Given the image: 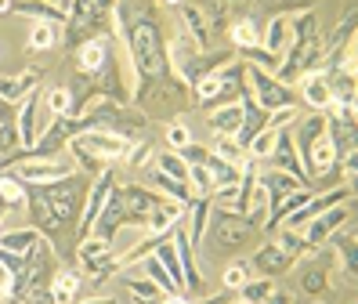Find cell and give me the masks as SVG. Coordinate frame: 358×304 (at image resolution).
I'll return each instance as SVG.
<instances>
[{"mask_svg": "<svg viewBox=\"0 0 358 304\" xmlns=\"http://www.w3.org/2000/svg\"><path fill=\"white\" fill-rule=\"evenodd\" d=\"M250 188H253V167L247 170V185H242L239 199H235V206H239V211H250Z\"/></svg>", "mask_w": 358, "mask_h": 304, "instance_id": "44", "label": "cell"}, {"mask_svg": "<svg viewBox=\"0 0 358 304\" xmlns=\"http://www.w3.org/2000/svg\"><path fill=\"white\" fill-rule=\"evenodd\" d=\"M250 76H253V87L260 94V102H265V109H286L289 105V94L275 84L271 76H265L260 69H250Z\"/></svg>", "mask_w": 358, "mask_h": 304, "instance_id": "8", "label": "cell"}, {"mask_svg": "<svg viewBox=\"0 0 358 304\" xmlns=\"http://www.w3.org/2000/svg\"><path fill=\"white\" fill-rule=\"evenodd\" d=\"M163 170H167V174H174L177 181L185 178V163H181V159H177V156H163Z\"/></svg>", "mask_w": 358, "mask_h": 304, "instance_id": "47", "label": "cell"}, {"mask_svg": "<svg viewBox=\"0 0 358 304\" xmlns=\"http://www.w3.org/2000/svg\"><path fill=\"white\" fill-rule=\"evenodd\" d=\"M80 253H84V261H102L105 253H109V243L105 239H84V247H80Z\"/></svg>", "mask_w": 358, "mask_h": 304, "instance_id": "30", "label": "cell"}, {"mask_svg": "<svg viewBox=\"0 0 358 304\" xmlns=\"http://www.w3.org/2000/svg\"><path fill=\"white\" fill-rule=\"evenodd\" d=\"M174 221H181V214L174 211V206H156L152 211V221H149V232H152V239H159L163 232H167Z\"/></svg>", "mask_w": 358, "mask_h": 304, "instance_id": "23", "label": "cell"}, {"mask_svg": "<svg viewBox=\"0 0 358 304\" xmlns=\"http://www.w3.org/2000/svg\"><path fill=\"white\" fill-rule=\"evenodd\" d=\"M76 286H80V276H76L73 268L58 271L55 283H51V301H55V304H69V301H73V294H76Z\"/></svg>", "mask_w": 358, "mask_h": 304, "instance_id": "15", "label": "cell"}, {"mask_svg": "<svg viewBox=\"0 0 358 304\" xmlns=\"http://www.w3.org/2000/svg\"><path fill=\"white\" fill-rule=\"evenodd\" d=\"M80 149H91V156H123L127 152V141L123 138H105V134H87L76 141Z\"/></svg>", "mask_w": 358, "mask_h": 304, "instance_id": "10", "label": "cell"}, {"mask_svg": "<svg viewBox=\"0 0 358 304\" xmlns=\"http://www.w3.org/2000/svg\"><path fill=\"white\" fill-rule=\"evenodd\" d=\"M138 105L149 116H170L177 105H181V84H170V80H149L138 91Z\"/></svg>", "mask_w": 358, "mask_h": 304, "instance_id": "2", "label": "cell"}, {"mask_svg": "<svg viewBox=\"0 0 358 304\" xmlns=\"http://www.w3.org/2000/svg\"><path fill=\"white\" fill-rule=\"evenodd\" d=\"M8 304H19V301H8Z\"/></svg>", "mask_w": 358, "mask_h": 304, "instance_id": "57", "label": "cell"}, {"mask_svg": "<svg viewBox=\"0 0 358 304\" xmlns=\"http://www.w3.org/2000/svg\"><path fill=\"white\" fill-rule=\"evenodd\" d=\"M203 225H206V203H195V232H192V243L203 239Z\"/></svg>", "mask_w": 358, "mask_h": 304, "instance_id": "46", "label": "cell"}, {"mask_svg": "<svg viewBox=\"0 0 358 304\" xmlns=\"http://www.w3.org/2000/svg\"><path fill=\"white\" fill-rule=\"evenodd\" d=\"M33 239H37V232H0V250L8 253H26L33 247Z\"/></svg>", "mask_w": 358, "mask_h": 304, "instance_id": "21", "label": "cell"}, {"mask_svg": "<svg viewBox=\"0 0 358 304\" xmlns=\"http://www.w3.org/2000/svg\"><path fill=\"white\" fill-rule=\"evenodd\" d=\"M181 15H185V22L192 26V33H195V44H210V29H206V22H203V15L195 11V8H188V4H181Z\"/></svg>", "mask_w": 358, "mask_h": 304, "instance_id": "25", "label": "cell"}, {"mask_svg": "<svg viewBox=\"0 0 358 304\" xmlns=\"http://www.w3.org/2000/svg\"><path fill=\"white\" fill-rule=\"evenodd\" d=\"M47 98H51V109H55L58 116H65V113H69V109H73V94L65 91V87H55L51 94H47Z\"/></svg>", "mask_w": 358, "mask_h": 304, "instance_id": "35", "label": "cell"}, {"mask_svg": "<svg viewBox=\"0 0 358 304\" xmlns=\"http://www.w3.org/2000/svg\"><path fill=\"white\" fill-rule=\"evenodd\" d=\"M289 253L286 250H279V247H265V250H257V258H253V265L265 271V276H279V271H286L289 268Z\"/></svg>", "mask_w": 358, "mask_h": 304, "instance_id": "11", "label": "cell"}, {"mask_svg": "<svg viewBox=\"0 0 358 304\" xmlns=\"http://www.w3.org/2000/svg\"><path fill=\"white\" fill-rule=\"evenodd\" d=\"M0 199H4V203H22L19 181H15V178H4V181H0Z\"/></svg>", "mask_w": 358, "mask_h": 304, "instance_id": "39", "label": "cell"}, {"mask_svg": "<svg viewBox=\"0 0 358 304\" xmlns=\"http://www.w3.org/2000/svg\"><path fill=\"white\" fill-rule=\"evenodd\" d=\"M170 58H174V66H181V69L192 66V40H188L185 33H177V37L170 40Z\"/></svg>", "mask_w": 358, "mask_h": 304, "instance_id": "24", "label": "cell"}, {"mask_svg": "<svg viewBox=\"0 0 358 304\" xmlns=\"http://www.w3.org/2000/svg\"><path fill=\"white\" fill-rule=\"evenodd\" d=\"M271 159H275V163H279L283 170L301 174L297 159H293V141H289V134H279V141H275V152H271Z\"/></svg>", "mask_w": 358, "mask_h": 304, "instance_id": "22", "label": "cell"}, {"mask_svg": "<svg viewBox=\"0 0 358 304\" xmlns=\"http://www.w3.org/2000/svg\"><path fill=\"white\" fill-rule=\"evenodd\" d=\"M19 174H22L26 181L47 185V181H62V178H65V167H58V163H26Z\"/></svg>", "mask_w": 358, "mask_h": 304, "instance_id": "14", "label": "cell"}, {"mask_svg": "<svg viewBox=\"0 0 358 304\" xmlns=\"http://www.w3.org/2000/svg\"><path fill=\"white\" fill-rule=\"evenodd\" d=\"M37 80H40V69H29V73L15 76V80H0V98H4V102H19V98H26V91L37 84Z\"/></svg>", "mask_w": 358, "mask_h": 304, "instance_id": "12", "label": "cell"}, {"mask_svg": "<svg viewBox=\"0 0 358 304\" xmlns=\"http://www.w3.org/2000/svg\"><path fill=\"white\" fill-rule=\"evenodd\" d=\"M260 185L271 188V199H286V196H293V192L304 188L301 181H293L289 174H265V178H260Z\"/></svg>", "mask_w": 358, "mask_h": 304, "instance_id": "19", "label": "cell"}, {"mask_svg": "<svg viewBox=\"0 0 358 304\" xmlns=\"http://www.w3.org/2000/svg\"><path fill=\"white\" fill-rule=\"evenodd\" d=\"M268 294H271V286H268V283H253V286H247V297H242V301H250V304H253V301H265Z\"/></svg>", "mask_w": 358, "mask_h": 304, "instance_id": "48", "label": "cell"}, {"mask_svg": "<svg viewBox=\"0 0 358 304\" xmlns=\"http://www.w3.org/2000/svg\"><path fill=\"white\" fill-rule=\"evenodd\" d=\"M40 192H44V199L51 203V211L62 225H69L76 217V211H80V185L76 181H55L51 188H40Z\"/></svg>", "mask_w": 358, "mask_h": 304, "instance_id": "4", "label": "cell"}, {"mask_svg": "<svg viewBox=\"0 0 358 304\" xmlns=\"http://www.w3.org/2000/svg\"><path fill=\"white\" fill-rule=\"evenodd\" d=\"M0 113H8V102L4 98H0Z\"/></svg>", "mask_w": 358, "mask_h": 304, "instance_id": "55", "label": "cell"}, {"mask_svg": "<svg viewBox=\"0 0 358 304\" xmlns=\"http://www.w3.org/2000/svg\"><path fill=\"white\" fill-rule=\"evenodd\" d=\"M232 40H235L239 47H253V44H257V26H253V22H239V26L232 29Z\"/></svg>", "mask_w": 358, "mask_h": 304, "instance_id": "34", "label": "cell"}, {"mask_svg": "<svg viewBox=\"0 0 358 304\" xmlns=\"http://www.w3.org/2000/svg\"><path fill=\"white\" fill-rule=\"evenodd\" d=\"M149 271H152V279H156L167 294H177V283L167 276V271H163V265H159V261H149Z\"/></svg>", "mask_w": 358, "mask_h": 304, "instance_id": "37", "label": "cell"}, {"mask_svg": "<svg viewBox=\"0 0 358 304\" xmlns=\"http://www.w3.org/2000/svg\"><path fill=\"white\" fill-rule=\"evenodd\" d=\"M239 304H250V301H239Z\"/></svg>", "mask_w": 358, "mask_h": 304, "instance_id": "56", "label": "cell"}, {"mask_svg": "<svg viewBox=\"0 0 358 304\" xmlns=\"http://www.w3.org/2000/svg\"><path fill=\"white\" fill-rule=\"evenodd\" d=\"M286 120H293V113H289V109H279V116L271 120V127H279V123H286Z\"/></svg>", "mask_w": 358, "mask_h": 304, "instance_id": "53", "label": "cell"}, {"mask_svg": "<svg viewBox=\"0 0 358 304\" xmlns=\"http://www.w3.org/2000/svg\"><path fill=\"white\" fill-rule=\"evenodd\" d=\"M26 304H55V301H51V294H44L40 286H33V290H29V301H26Z\"/></svg>", "mask_w": 358, "mask_h": 304, "instance_id": "50", "label": "cell"}, {"mask_svg": "<svg viewBox=\"0 0 358 304\" xmlns=\"http://www.w3.org/2000/svg\"><path fill=\"white\" fill-rule=\"evenodd\" d=\"M167 138H170V145H177V149H185V145H188V131H185L181 123H170Z\"/></svg>", "mask_w": 358, "mask_h": 304, "instance_id": "43", "label": "cell"}, {"mask_svg": "<svg viewBox=\"0 0 358 304\" xmlns=\"http://www.w3.org/2000/svg\"><path fill=\"white\" fill-rule=\"evenodd\" d=\"M130 51H134L138 73L145 80H163L167 73V62H163V44L152 22H134L130 26Z\"/></svg>", "mask_w": 358, "mask_h": 304, "instance_id": "1", "label": "cell"}, {"mask_svg": "<svg viewBox=\"0 0 358 304\" xmlns=\"http://www.w3.org/2000/svg\"><path fill=\"white\" fill-rule=\"evenodd\" d=\"M253 235V221L235 214H214V243L217 247H242Z\"/></svg>", "mask_w": 358, "mask_h": 304, "instance_id": "5", "label": "cell"}, {"mask_svg": "<svg viewBox=\"0 0 358 304\" xmlns=\"http://www.w3.org/2000/svg\"><path fill=\"white\" fill-rule=\"evenodd\" d=\"M167 304H188V301H181V297H170Z\"/></svg>", "mask_w": 358, "mask_h": 304, "instance_id": "54", "label": "cell"}, {"mask_svg": "<svg viewBox=\"0 0 358 304\" xmlns=\"http://www.w3.org/2000/svg\"><path fill=\"white\" fill-rule=\"evenodd\" d=\"M283 29H286L283 19H275V22L268 26V47H271V51H279V47H283Z\"/></svg>", "mask_w": 358, "mask_h": 304, "instance_id": "40", "label": "cell"}, {"mask_svg": "<svg viewBox=\"0 0 358 304\" xmlns=\"http://www.w3.org/2000/svg\"><path fill=\"white\" fill-rule=\"evenodd\" d=\"M174 247H177V253H181V271H185V283L195 290V286H199V276H195V268H192V253H188V243H185V235H181V232H177Z\"/></svg>", "mask_w": 358, "mask_h": 304, "instance_id": "27", "label": "cell"}, {"mask_svg": "<svg viewBox=\"0 0 358 304\" xmlns=\"http://www.w3.org/2000/svg\"><path fill=\"white\" fill-rule=\"evenodd\" d=\"M217 152H221V156H228V159H242L239 141H232V138H221V141H217Z\"/></svg>", "mask_w": 358, "mask_h": 304, "instance_id": "42", "label": "cell"}, {"mask_svg": "<svg viewBox=\"0 0 358 304\" xmlns=\"http://www.w3.org/2000/svg\"><path fill=\"white\" fill-rule=\"evenodd\" d=\"M105 66V44L102 40H87L80 47V69L84 73H102Z\"/></svg>", "mask_w": 358, "mask_h": 304, "instance_id": "17", "label": "cell"}, {"mask_svg": "<svg viewBox=\"0 0 358 304\" xmlns=\"http://www.w3.org/2000/svg\"><path fill=\"white\" fill-rule=\"evenodd\" d=\"M304 94H307V102H312L315 109H325L333 102V91H330V84H325L322 76H307L304 80Z\"/></svg>", "mask_w": 358, "mask_h": 304, "instance_id": "20", "label": "cell"}, {"mask_svg": "<svg viewBox=\"0 0 358 304\" xmlns=\"http://www.w3.org/2000/svg\"><path fill=\"white\" fill-rule=\"evenodd\" d=\"M271 141H275V134H271V131H268V134H257V138L250 141V152H253V156H265V152L271 149Z\"/></svg>", "mask_w": 358, "mask_h": 304, "instance_id": "41", "label": "cell"}, {"mask_svg": "<svg viewBox=\"0 0 358 304\" xmlns=\"http://www.w3.org/2000/svg\"><path fill=\"white\" fill-rule=\"evenodd\" d=\"M247 283V265L235 261V265H228L224 268V286H242Z\"/></svg>", "mask_w": 358, "mask_h": 304, "instance_id": "38", "label": "cell"}, {"mask_svg": "<svg viewBox=\"0 0 358 304\" xmlns=\"http://www.w3.org/2000/svg\"><path fill=\"white\" fill-rule=\"evenodd\" d=\"M58 40V29L51 26V22H40V26H33V37H29V44L37 47V51H44V47H51Z\"/></svg>", "mask_w": 358, "mask_h": 304, "instance_id": "28", "label": "cell"}, {"mask_svg": "<svg viewBox=\"0 0 358 304\" xmlns=\"http://www.w3.org/2000/svg\"><path fill=\"white\" fill-rule=\"evenodd\" d=\"M221 87H224L221 76H214V73L203 76V80H199V98H203V102H214L217 94H221Z\"/></svg>", "mask_w": 358, "mask_h": 304, "instance_id": "33", "label": "cell"}, {"mask_svg": "<svg viewBox=\"0 0 358 304\" xmlns=\"http://www.w3.org/2000/svg\"><path fill=\"white\" fill-rule=\"evenodd\" d=\"M130 290H134L138 297H149V301L156 297V286L152 283H130Z\"/></svg>", "mask_w": 358, "mask_h": 304, "instance_id": "51", "label": "cell"}, {"mask_svg": "<svg viewBox=\"0 0 358 304\" xmlns=\"http://www.w3.org/2000/svg\"><path fill=\"white\" fill-rule=\"evenodd\" d=\"M109 188H112V174H102L98 188L91 192V203H87V214H84V229H91V221H98V214H102V206L109 199Z\"/></svg>", "mask_w": 358, "mask_h": 304, "instance_id": "18", "label": "cell"}, {"mask_svg": "<svg viewBox=\"0 0 358 304\" xmlns=\"http://www.w3.org/2000/svg\"><path fill=\"white\" fill-rule=\"evenodd\" d=\"M307 167H312L315 178L330 174V167H333V141H330V138H325V141H315V145L307 149Z\"/></svg>", "mask_w": 358, "mask_h": 304, "instance_id": "13", "label": "cell"}, {"mask_svg": "<svg viewBox=\"0 0 358 304\" xmlns=\"http://www.w3.org/2000/svg\"><path fill=\"white\" fill-rule=\"evenodd\" d=\"M192 178H195V185H199V188H214V178L206 174V167H203V163H195V167H192Z\"/></svg>", "mask_w": 358, "mask_h": 304, "instance_id": "49", "label": "cell"}, {"mask_svg": "<svg viewBox=\"0 0 358 304\" xmlns=\"http://www.w3.org/2000/svg\"><path fill=\"white\" fill-rule=\"evenodd\" d=\"M29 206H33V221H37V229L40 232H47L51 239H58L62 232H65V225L55 217V211H51V203L44 199V192H33L29 196Z\"/></svg>", "mask_w": 358, "mask_h": 304, "instance_id": "7", "label": "cell"}, {"mask_svg": "<svg viewBox=\"0 0 358 304\" xmlns=\"http://www.w3.org/2000/svg\"><path fill=\"white\" fill-rule=\"evenodd\" d=\"M33 98H22V113H19V127H22V141L33 149V141H37V131H33Z\"/></svg>", "mask_w": 358, "mask_h": 304, "instance_id": "29", "label": "cell"}, {"mask_svg": "<svg viewBox=\"0 0 358 304\" xmlns=\"http://www.w3.org/2000/svg\"><path fill=\"white\" fill-rule=\"evenodd\" d=\"M120 217H127V214H123V203H120V192H116V196L109 199V206H105V214H102V221H98V229H102V232L109 235L112 229L120 225Z\"/></svg>", "mask_w": 358, "mask_h": 304, "instance_id": "26", "label": "cell"}, {"mask_svg": "<svg viewBox=\"0 0 358 304\" xmlns=\"http://www.w3.org/2000/svg\"><path fill=\"white\" fill-rule=\"evenodd\" d=\"M297 247H301V239H297V235H283V243H279V250H286L289 258L297 253Z\"/></svg>", "mask_w": 358, "mask_h": 304, "instance_id": "52", "label": "cell"}, {"mask_svg": "<svg viewBox=\"0 0 358 304\" xmlns=\"http://www.w3.org/2000/svg\"><path fill=\"white\" fill-rule=\"evenodd\" d=\"M340 221H344V214H340V211H333V214H325L322 221H315V229H312V243H319V239H322L325 232H330L333 225H340Z\"/></svg>", "mask_w": 358, "mask_h": 304, "instance_id": "36", "label": "cell"}, {"mask_svg": "<svg viewBox=\"0 0 358 304\" xmlns=\"http://www.w3.org/2000/svg\"><path fill=\"white\" fill-rule=\"evenodd\" d=\"M293 29H297L301 40H297V47H293V55L286 58V66L279 69L283 80H293V76H297V73L307 66V62H312V55L319 51V40H315V15H304V19L293 26Z\"/></svg>", "mask_w": 358, "mask_h": 304, "instance_id": "3", "label": "cell"}, {"mask_svg": "<svg viewBox=\"0 0 358 304\" xmlns=\"http://www.w3.org/2000/svg\"><path fill=\"white\" fill-rule=\"evenodd\" d=\"M322 286H325V276H322V271H315V268H312V271H307V276H304V290H307V294H319Z\"/></svg>", "mask_w": 358, "mask_h": 304, "instance_id": "45", "label": "cell"}, {"mask_svg": "<svg viewBox=\"0 0 358 304\" xmlns=\"http://www.w3.org/2000/svg\"><path fill=\"white\" fill-rule=\"evenodd\" d=\"M159 265H167L170 271H174V283L181 286V265H177V250H174V243H163V250H159V258H156Z\"/></svg>", "mask_w": 358, "mask_h": 304, "instance_id": "31", "label": "cell"}, {"mask_svg": "<svg viewBox=\"0 0 358 304\" xmlns=\"http://www.w3.org/2000/svg\"><path fill=\"white\" fill-rule=\"evenodd\" d=\"M29 253V258H26V268H22V286L29 283V286H37L44 276H47V268H51V253H47V243H44V239L37 235V239H33V247L26 250Z\"/></svg>", "mask_w": 358, "mask_h": 304, "instance_id": "6", "label": "cell"}, {"mask_svg": "<svg viewBox=\"0 0 358 304\" xmlns=\"http://www.w3.org/2000/svg\"><path fill=\"white\" fill-rule=\"evenodd\" d=\"M120 203H123L127 221H138V214L156 211V199L149 196V192H141V188H123V192H120Z\"/></svg>", "mask_w": 358, "mask_h": 304, "instance_id": "9", "label": "cell"}, {"mask_svg": "<svg viewBox=\"0 0 358 304\" xmlns=\"http://www.w3.org/2000/svg\"><path fill=\"white\" fill-rule=\"evenodd\" d=\"M325 131V123H322V116H315V120H307L304 123V131H301V145H304V152L307 149H312L315 145V141H319V134Z\"/></svg>", "mask_w": 358, "mask_h": 304, "instance_id": "32", "label": "cell"}, {"mask_svg": "<svg viewBox=\"0 0 358 304\" xmlns=\"http://www.w3.org/2000/svg\"><path fill=\"white\" fill-rule=\"evenodd\" d=\"M210 127L221 131V134L239 131V127H242V109L239 105H224V109H217V113H210Z\"/></svg>", "mask_w": 358, "mask_h": 304, "instance_id": "16", "label": "cell"}]
</instances>
